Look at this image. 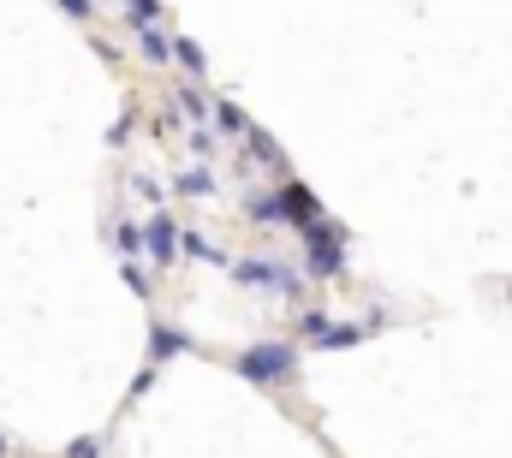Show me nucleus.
I'll return each instance as SVG.
<instances>
[{"label": "nucleus", "instance_id": "obj_18", "mask_svg": "<svg viewBox=\"0 0 512 458\" xmlns=\"http://www.w3.org/2000/svg\"><path fill=\"white\" fill-rule=\"evenodd\" d=\"M102 453H108L102 435H78V441H66V458H102Z\"/></svg>", "mask_w": 512, "mask_h": 458}, {"label": "nucleus", "instance_id": "obj_3", "mask_svg": "<svg viewBox=\"0 0 512 458\" xmlns=\"http://www.w3.org/2000/svg\"><path fill=\"white\" fill-rule=\"evenodd\" d=\"M239 286H251V292H280V298H298L304 286H298V274L292 268H280V262H268V256H239L233 268H227Z\"/></svg>", "mask_w": 512, "mask_h": 458}, {"label": "nucleus", "instance_id": "obj_23", "mask_svg": "<svg viewBox=\"0 0 512 458\" xmlns=\"http://www.w3.org/2000/svg\"><path fill=\"white\" fill-rule=\"evenodd\" d=\"M149 387H155V363H149V369H143V375H137V381H131V399H143V393H149Z\"/></svg>", "mask_w": 512, "mask_h": 458}, {"label": "nucleus", "instance_id": "obj_6", "mask_svg": "<svg viewBox=\"0 0 512 458\" xmlns=\"http://www.w3.org/2000/svg\"><path fill=\"white\" fill-rule=\"evenodd\" d=\"M137 48H143V66H155V72L179 60V54H173V48H179V36H167L161 24H149V30H137Z\"/></svg>", "mask_w": 512, "mask_h": 458}, {"label": "nucleus", "instance_id": "obj_13", "mask_svg": "<svg viewBox=\"0 0 512 458\" xmlns=\"http://www.w3.org/2000/svg\"><path fill=\"white\" fill-rule=\"evenodd\" d=\"M114 244H120V262H126V256H149V238H143V227H131V221L114 227Z\"/></svg>", "mask_w": 512, "mask_h": 458}, {"label": "nucleus", "instance_id": "obj_11", "mask_svg": "<svg viewBox=\"0 0 512 458\" xmlns=\"http://www.w3.org/2000/svg\"><path fill=\"white\" fill-rule=\"evenodd\" d=\"M173 54H179L173 66H185V78H191V84H197V78H209V54H203L191 36H179V48H173Z\"/></svg>", "mask_w": 512, "mask_h": 458}, {"label": "nucleus", "instance_id": "obj_12", "mask_svg": "<svg viewBox=\"0 0 512 458\" xmlns=\"http://www.w3.org/2000/svg\"><path fill=\"white\" fill-rule=\"evenodd\" d=\"M245 143H251V161H262V167H286V155H280V143H274L268 131H256V125H251V137H245Z\"/></svg>", "mask_w": 512, "mask_h": 458}, {"label": "nucleus", "instance_id": "obj_4", "mask_svg": "<svg viewBox=\"0 0 512 458\" xmlns=\"http://www.w3.org/2000/svg\"><path fill=\"white\" fill-rule=\"evenodd\" d=\"M143 238H149V262H155V268H173V262L185 256V250H179V238H185V232L173 227V215H167V209H155V215L143 221Z\"/></svg>", "mask_w": 512, "mask_h": 458}, {"label": "nucleus", "instance_id": "obj_22", "mask_svg": "<svg viewBox=\"0 0 512 458\" xmlns=\"http://www.w3.org/2000/svg\"><path fill=\"white\" fill-rule=\"evenodd\" d=\"M131 185H137V197H149V203H161V185H155V179H149V173H137V179H131Z\"/></svg>", "mask_w": 512, "mask_h": 458}, {"label": "nucleus", "instance_id": "obj_26", "mask_svg": "<svg viewBox=\"0 0 512 458\" xmlns=\"http://www.w3.org/2000/svg\"><path fill=\"white\" fill-rule=\"evenodd\" d=\"M507 292H512V286H507Z\"/></svg>", "mask_w": 512, "mask_h": 458}, {"label": "nucleus", "instance_id": "obj_2", "mask_svg": "<svg viewBox=\"0 0 512 458\" xmlns=\"http://www.w3.org/2000/svg\"><path fill=\"white\" fill-rule=\"evenodd\" d=\"M304 268H310L316 280L346 274V232L334 227V221H316V227L304 232Z\"/></svg>", "mask_w": 512, "mask_h": 458}, {"label": "nucleus", "instance_id": "obj_25", "mask_svg": "<svg viewBox=\"0 0 512 458\" xmlns=\"http://www.w3.org/2000/svg\"><path fill=\"white\" fill-rule=\"evenodd\" d=\"M6 453H12V441H6V435H0V458H6Z\"/></svg>", "mask_w": 512, "mask_h": 458}, {"label": "nucleus", "instance_id": "obj_15", "mask_svg": "<svg viewBox=\"0 0 512 458\" xmlns=\"http://www.w3.org/2000/svg\"><path fill=\"white\" fill-rule=\"evenodd\" d=\"M328 328H334V322H328V310H316V304H310V310H298V334H304L310 345L322 340Z\"/></svg>", "mask_w": 512, "mask_h": 458}, {"label": "nucleus", "instance_id": "obj_7", "mask_svg": "<svg viewBox=\"0 0 512 458\" xmlns=\"http://www.w3.org/2000/svg\"><path fill=\"white\" fill-rule=\"evenodd\" d=\"M245 221H256V227H280V221H286L280 191H251V197H245Z\"/></svg>", "mask_w": 512, "mask_h": 458}, {"label": "nucleus", "instance_id": "obj_10", "mask_svg": "<svg viewBox=\"0 0 512 458\" xmlns=\"http://www.w3.org/2000/svg\"><path fill=\"white\" fill-rule=\"evenodd\" d=\"M173 191H179V197H215V173H209V161L185 167V173L173 179Z\"/></svg>", "mask_w": 512, "mask_h": 458}, {"label": "nucleus", "instance_id": "obj_5", "mask_svg": "<svg viewBox=\"0 0 512 458\" xmlns=\"http://www.w3.org/2000/svg\"><path fill=\"white\" fill-rule=\"evenodd\" d=\"M280 209H286V227H298V232H310L316 221H328V215H322V197H316L310 185H280Z\"/></svg>", "mask_w": 512, "mask_h": 458}, {"label": "nucleus", "instance_id": "obj_1", "mask_svg": "<svg viewBox=\"0 0 512 458\" xmlns=\"http://www.w3.org/2000/svg\"><path fill=\"white\" fill-rule=\"evenodd\" d=\"M233 369L256 381V387H286L292 375H298V345L286 340H262V345H245L239 357H233Z\"/></svg>", "mask_w": 512, "mask_h": 458}, {"label": "nucleus", "instance_id": "obj_14", "mask_svg": "<svg viewBox=\"0 0 512 458\" xmlns=\"http://www.w3.org/2000/svg\"><path fill=\"white\" fill-rule=\"evenodd\" d=\"M179 108H185V119H197V125L215 114V102H209V96H203L197 84H185V90H179Z\"/></svg>", "mask_w": 512, "mask_h": 458}, {"label": "nucleus", "instance_id": "obj_20", "mask_svg": "<svg viewBox=\"0 0 512 458\" xmlns=\"http://www.w3.org/2000/svg\"><path fill=\"white\" fill-rule=\"evenodd\" d=\"M120 274H126V286L137 292V298H149V274L137 268V256H126V262H120Z\"/></svg>", "mask_w": 512, "mask_h": 458}, {"label": "nucleus", "instance_id": "obj_8", "mask_svg": "<svg viewBox=\"0 0 512 458\" xmlns=\"http://www.w3.org/2000/svg\"><path fill=\"white\" fill-rule=\"evenodd\" d=\"M179 351H191V340L179 334V328H149V363H167V357H179Z\"/></svg>", "mask_w": 512, "mask_h": 458}, {"label": "nucleus", "instance_id": "obj_21", "mask_svg": "<svg viewBox=\"0 0 512 458\" xmlns=\"http://www.w3.org/2000/svg\"><path fill=\"white\" fill-rule=\"evenodd\" d=\"M54 6H60L66 18H78V24H90V18H96V0H54Z\"/></svg>", "mask_w": 512, "mask_h": 458}, {"label": "nucleus", "instance_id": "obj_19", "mask_svg": "<svg viewBox=\"0 0 512 458\" xmlns=\"http://www.w3.org/2000/svg\"><path fill=\"white\" fill-rule=\"evenodd\" d=\"M215 149H221V143H215V131H209V125H197V131H191V155H197V161H215Z\"/></svg>", "mask_w": 512, "mask_h": 458}, {"label": "nucleus", "instance_id": "obj_9", "mask_svg": "<svg viewBox=\"0 0 512 458\" xmlns=\"http://www.w3.org/2000/svg\"><path fill=\"white\" fill-rule=\"evenodd\" d=\"M370 340V328L364 322H334L322 340H316V351H352V345H364Z\"/></svg>", "mask_w": 512, "mask_h": 458}, {"label": "nucleus", "instance_id": "obj_24", "mask_svg": "<svg viewBox=\"0 0 512 458\" xmlns=\"http://www.w3.org/2000/svg\"><path fill=\"white\" fill-rule=\"evenodd\" d=\"M131 125H137V108H126V119L114 125V143H126V137H131Z\"/></svg>", "mask_w": 512, "mask_h": 458}, {"label": "nucleus", "instance_id": "obj_16", "mask_svg": "<svg viewBox=\"0 0 512 458\" xmlns=\"http://www.w3.org/2000/svg\"><path fill=\"white\" fill-rule=\"evenodd\" d=\"M161 18V0H126V24L131 30H149Z\"/></svg>", "mask_w": 512, "mask_h": 458}, {"label": "nucleus", "instance_id": "obj_17", "mask_svg": "<svg viewBox=\"0 0 512 458\" xmlns=\"http://www.w3.org/2000/svg\"><path fill=\"white\" fill-rule=\"evenodd\" d=\"M215 125H221V131L251 137V119H245V108H233V102H215Z\"/></svg>", "mask_w": 512, "mask_h": 458}]
</instances>
